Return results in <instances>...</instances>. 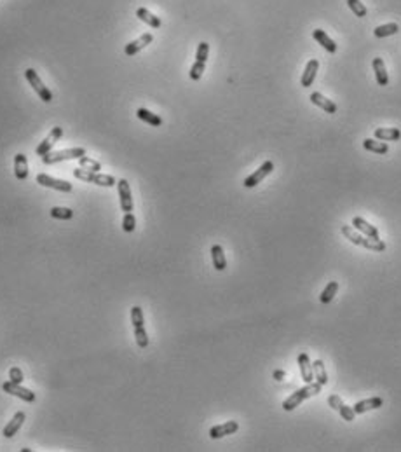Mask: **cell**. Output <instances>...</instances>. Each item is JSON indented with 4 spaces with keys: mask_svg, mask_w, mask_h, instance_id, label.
<instances>
[{
    "mask_svg": "<svg viewBox=\"0 0 401 452\" xmlns=\"http://www.w3.org/2000/svg\"><path fill=\"white\" fill-rule=\"evenodd\" d=\"M340 231H342V234L356 246H363V248L370 250V252H377V253H380L385 250V243L382 240H371V238L363 236V234H359L352 225H342Z\"/></svg>",
    "mask_w": 401,
    "mask_h": 452,
    "instance_id": "cell-1",
    "label": "cell"
},
{
    "mask_svg": "<svg viewBox=\"0 0 401 452\" xmlns=\"http://www.w3.org/2000/svg\"><path fill=\"white\" fill-rule=\"evenodd\" d=\"M321 388L323 386L319 384L318 381H316V383H307L304 388L297 389L293 395H290L288 398L283 402V409H285L286 412H292V410L297 409V407H299L304 400H307V398H311V396H316L318 393H321Z\"/></svg>",
    "mask_w": 401,
    "mask_h": 452,
    "instance_id": "cell-2",
    "label": "cell"
},
{
    "mask_svg": "<svg viewBox=\"0 0 401 452\" xmlns=\"http://www.w3.org/2000/svg\"><path fill=\"white\" fill-rule=\"evenodd\" d=\"M131 323H133L135 328V339L138 348L145 349L149 346V335H147L145 330V319H143V309L140 306L131 307Z\"/></svg>",
    "mask_w": 401,
    "mask_h": 452,
    "instance_id": "cell-3",
    "label": "cell"
},
{
    "mask_svg": "<svg viewBox=\"0 0 401 452\" xmlns=\"http://www.w3.org/2000/svg\"><path fill=\"white\" fill-rule=\"evenodd\" d=\"M73 176L79 180H84V182L96 183V185H101V187H113L117 183V180L112 175H101L98 171H87V170H82V168H75L73 170Z\"/></svg>",
    "mask_w": 401,
    "mask_h": 452,
    "instance_id": "cell-4",
    "label": "cell"
},
{
    "mask_svg": "<svg viewBox=\"0 0 401 452\" xmlns=\"http://www.w3.org/2000/svg\"><path fill=\"white\" fill-rule=\"evenodd\" d=\"M86 156V149L82 147H75V149H67V150H58V152H49L42 157V163L51 166V164L61 163V161H70V159H80Z\"/></svg>",
    "mask_w": 401,
    "mask_h": 452,
    "instance_id": "cell-5",
    "label": "cell"
},
{
    "mask_svg": "<svg viewBox=\"0 0 401 452\" xmlns=\"http://www.w3.org/2000/svg\"><path fill=\"white\" fill-rule=\"evenodd\" d=\"M25 77H27V80L30 82V86L35 89V93L39 94L40 100L46 101V103H51V101H53V93H51V89L44 86V82L40 80V77L37 75V72L34 68L25 70Z\"/></svg>",
    "mask_w": 401,
    "mask_h": 452,
    "instance_id": "cell-6",
    "label": "cell"
},
{
    "mask_svg": "<svg viewBox=\"0 0 401 452\" xmlns=\"http://www.w3.org/2000/svg\"><path fill=\"white\" fill-rule=\"evenodd\" d=\"M2 389L6 393H9V395L18 396V398L25 400V402H28V403H32V402H35V400H37V395H35L34 391H30V389L23 388L21 384L13 383V381H7V383H4L2 384Z\"/></svg>",
    "mask_w": 401,
    "mask_h": 452,
    "instance_id": "cell-7",
    "label": "cell"
},
{
    "mask_svg": "<svg viewBox=\"0 0 401 452\" xmlns=\"http://www.w3.org/2000/svg\"><path fill=\"white\" fill-rule=\"evenodd\" d=\"M37 183H40V185H44V187H49V189L60 190V192H72V183L70 182H67V180L53 178V176H49L46 173L37 175Z\"/></svg>",
    "mask_w": 401,
    "mask_h": 452,
    "instance_id": "cell-8",
    "label": "cell"
},
{
    "mask_svg": "<svg viewBox=\"0 0 401 452\" xmlns=\"http://www.w3.org/2000/svg\"><path fill=\"white\" fill-rule=\"evenodd\" d=\"M61 137H63V128H60V126L53 128V130H51V133L46 137V140H44V142L35 149V154H37V156H40V157H44L46 154H49L51 149L54 147V143H56Z\"/></svg>",
    "mask_w": 401,
    "mask_h": 452,
    "instance_id": "cell-9",
    "label": "cell"
},
{
    "mask_svg": "<svg viewBox=\"0 0 401 452\" xmlns=\"http://www.w3.org/2000/svg\"><path fill=\"white\" fill-rule=\"evenodd\" d=\"M117 189H119V197H120V209H122L124 213L133 211V197H131L129 182L120 178L119 182H117Z\"/></svg>",
    "mask_w": 401,
    "mask_h": 452,
    "instance_id": "cell-10",
    "label": "cell"
},
{
    "mask_svg": "<svg viewBox=\"0 0 401 452\" xmlns=\"http://www.w3.org/2000/svg\"><path fill=\"white\" fill-rule=\"evenodd\" d=\"M272 170H274V163H272V161H265V163H263L262 166H260L258 170L255 171V173H251V175L248 176V178L244 180V187H246V189L256 187L263 178H265L267 175L272 173Z\"/></svg>",
    "mask_w": 401,
    "mask_h": 452,
    "instance_id": "cell-11",
    "label": "cell"
},
{
    "mask_svg": "<svg viewBox=\"0 0 401 452\" xmlns=\"http://www.w3.org/2000/svg\"><path fill=\"white\" fill-rule=\"evenodd\" d=\"M237 429H239L237 421H227V422H223V424L213 426V428L209 429V436H211L213 440H218L227 435H234Z\"/></svg>",
    "mask_w": 401,
    "mask_h": 452,
    "instance_id": "cell-12",
    "label": "cell"
},
{
    "mask_svg": "<svg viewBox=\"0 0 401 452\" xmlns=\"http://www.w3.org/2000/svg\"><path fill=\"white\" fill-rule=\"evenodd\" d=\"M352 227H354L358 233H361L363 236L371 238V240H380L377 227L371 225V223H368L365 218H361V216H354V218H352Z\"/></svg>",
    "mask_w": 401,
    "mask_h": 452,
    "instance_id": "cell-13",
    "label": "cell"
},
{
    "mask_svg": "<svg viewBox=\"0 0 401 452\" xmlns=\"http://www.w3.org/2000/svg\"><path fill=\"white\" fill-rule=\"evenodd\" d=\"M154 37L152 34H143L142 37H138L136 40H133V42L126 44V47H124V53L127 54V56H135V54H138L142 49H145L149 44H152Z\"/></svg>",
    "mask_w": 401,
    "mask_h": 452,
    "instance_id": "cell-14",
    "label": "cell"
},
{
    "mask_svg": "<svg viewBox=\"0 0 401 452\" xmlns=\"http://www.w3.org/2000/svg\"><path fill=\"white\" fill-rule=\"evenodd\" d=\"M297 362H299L302 381H304L305 384L312 383V381H314V372H312V363H311V358H309L307 353H300Z\"/></svg>",
    "mask_w": 401,
    "mask_h": 452,
    "instance_id": "cell-15",
    "label": "cell"
},
{
    "mask_svg": "<svg viewBox=\"0 0 401 452\" xmlns=\"http://www.w3.org/2000/svg\"><path fill=\"white\" fill-rule=\"evenodd\" d=\"M382 403H384V400H382L380 396H373V398H366V400L358 402L352 409H354L356 414H365V412H370V410L380 409Z\"/></svg>",
    "mask_w": 401,
    "mask_h": 452,
    "instance_id": "cell-16",
    "label": "cell"
},
{
    "mask_svg": "<svg viewBox=\"0 0 401 452\" xmlns=\"http://www.w3.org/2000/svg\"><path fill=\"white\" fill-rule=\"evenodd\" d=\"M25 419H27V416H25V412H16L14 414V417L9 421V424L4 428L2 435L6 436V438H13L14 435H16L18 431H20V428L23 426Z\"/></svg>",
    "mask_w": 401,
    "mask_h": 452,
    "instance_id": "cell-17",
    "label": "cell"
},
{
    "mask_svg": "<svg viewBox=\"0 0 401 452\" xmlns=\"http://www.w3.org/2000/svg\"><path fill=\"white\" fill-rule=\"evenodd\" d=\"M318 70H319V61L318 60H309L307 61V67H305L304 73H302V79L300 84L304 87H309L312 82H314L316 75H318Z\"/></svg>",
    "mask_w": 401,
    "mask_h": 452,
    "instance_id": "cell-18",
    "label": "cell"
},
{
    "mask_svg": "<svg viewBox=\"0 0 401 452\" xmlns=\"http://www.w3.org/2000/svg\"><path fill=\"white\" fill-rule=\"evenodd\" d=\"M14 175L18 180H27L28 178V159L25 154H16L14 156Z\"/></svg>",
    "mask_w": 401,
    "mask_h": 452,
    "instance_id": "cell-19",
    "label": "cell"
},
{
    "mask_svg": "<svg viewBox=\"0 0 401 452\" xmlns=\"http://www.w3.org/2000/svg\"><path fill=\"white\" fill-rule=\"evenodd\" d=\"M371 65H373L375 79H377L378 86H387V84H389V75H387V70H385L384 60H382V58H373Z\"/></svg>",
    "mask_w": 401,
    "mask_h": 452,
    "instance_id": "cell-20",
    "label": "cell"
},
{
    "mask_svg": "<svg viewBox=\"0 0 401 452\" xmlns=\"http://www.w3.org/2000/svg\"><path fill=\"white\" fill-rule=\"evenodd\" d=\"M309 100H311L316 106L323 108V110H325V112H328V114H335V112H337V105H335L332 100H328V98H326L325 94L318 93V91H316V93H312Z\"/></svg>",
    "mask_w": 401,
    "mask_h": 452,
    "instance_id": "cell-21",
    "label": "cell"
},
{
    "mask_svg": "<svg viewBox=\"0 0 401 452\" xmlns=\"http://www.w3.org/2000/svg\"><path fill=\"white\" fill-rule=\"evenodd\" d=\"M211 260H213V267H215L216 271H225L227 269L225 253H223V248L220 245H213L211 246Z\"/></svg>",
    "mask_w": 401,
    "mask_h": 452,
    "instance_id": "cell-22",
    "label": "cell"
},
{
    "mask_svg": "<svg viewBox=\"0 0 401 452\" xmlns=\"http://www.w3.org/2000/svg\"><path fill=\"white\" fill-rule=\"evenodd\" d=\"M373 135L375 138L382 140V142H398L401 138V131L396 128H377Z\"/></svg>",
    "mask_w": 401,
    "mask_h": 452,
    "instance_id": "cell-23",
    "label": "cell"
},
{
    "mask_svg": "<svg viewBox=\"0 0 401 452\" xmlns=\"http://www.w3.org/2000/svg\"><path fill=\"white\" fill-rule=\"evenodd\" d=\"M312 37H314L316 42L321 44V46L325 47V49L328 51V53H332V54H333V53H337L338 47H337V44H335V40L330 39V37L326 35L323 30H319V28H318V30H314V32H312Z\"/></svg>",
    "mask_w": 401,
    "mask_h": 452,
    "instance_id": "cell-24",
    "label": "cell"
},
{
    "mask_svg": "<svg viewBox=\"0 0 401 452\" xmlns=\"http://www.w3.org/2000/svg\"><path fill=\"white\" fill-rule=\"evenodd\" d=\"M136 16H138L143 23H147L149 27H152V28H159L161 25H163V21H161L157 16H154V14L150 13L149 9H145V7H140V9L136 11Z\"/></svg>",
    "mask_w": 401,
    "mask_h": 452,
    "instance_id": "cell-25",
    "label": "cell"
},
{
    "mask_svg": "<svg viewBox=\"0 0 401 452\" xmlns=\"http://www.w3.org/2000/svg\"><path fill=\"white\" fill-rule=\"evenodd\" d=\"M363 147L375 154H387L389 152V145L385 142H382V140L377 142V140H373V138H366L365 142H363Z\"/></svg>",
    "mask_w": 401,
    "mask_h": 452,
    "instance_id": "cell-26",
    "label": "cell"
},
{
    "mask_svg": "<svg viewBox=\"0 0 401 452\" xmlns=\"http://www.w3.org/2000/svg\"><path fill=\"white\" fill-rule=\"evenodd\" d=\"M136 116H138V119H142L143 123L150 124V126H163V119L147 108H138L136 110Z\"/></svg>",
    "mask_w": 401,
    "mask_h": 452,
    "instance_id": "cell-27",
    "label": "cell"
},
{
    "mask_svg": "<svg viewBox=\"0 0 401 452\" xmlns=\"http://www.w3.org/2000/svg\"><path fill=\"white\" fill-rule=\"evenodd\" d=\"M338 292V283L337 281H330L328 285L323 288L321 295H319V300H321V304H330L332 300L335 299V295H337Z\"/></svg>",
    "mask_w": 401,
    "mask_h": 452,
    "instance_id": "cell-28",
    "label": "cell"
},
{
    "mask_svg": "<svg viewBox=\"0 0 401 452\" xmlns=\"http://www.w3.org/2000/svg\"><path fill=\"white\" fill-rule=\"evenodd\" d=\"M312 372H314V379L321 386H325L328 383V374H326L325 363H323L321 360H316V362L312 363Z\"/></svg>",
    "mask_w": 401,
    "mask_h": 452,
    "instance_id": "cell-29",
    "label": "cell"
},
{
    "mask_svg": "<svg viewBox=\"0 0 401 452\" xmlns=\"http://www.w3.org/2000/svg\"><path fill=\"white\" fill-rule=\"evenodd\" d=\"M399 32V27L396 23H387V25H382V27H377L373 30V35L377 39H384V37L389 35H396Z\"/></svg>",
    "mask_w": 401,
    "mask_h": 452,
    "instance_id": "cell-30",
    "label": "cell"
},
{
    "mask_svg": "<svg viewBox=\"0 0 401 452\" xmlns=\"http://www.w3.org/2000/svg\"><path fill=\"white\" fill-rule=\"evenodd\" d=\"M51 216L56 220H70L73 216V211L70 208H60V206H54L51 208Z\"/></svg>",
    "mask_w": 401,
    "mask_h": 452,
    "instance_id": "cell-31",
    "label": "cell"
},
{
    "mask_svg": "<svg viewBox=\"0 0 401 452\" xmlns=\"http://www.w3.org/2000/svg\"><path fill=\"white\" fill-rule=\"evenodd\" d=\"M79 164L82 170H87V171H100L101 170V164L98 163V161L94 159H89V157H80L79 159Z\"/></svg>",
    "mask_w": 401,
    "mask_h": 452,
    "instance_id": "cell-32",
    "label": "cell"
},
{
    "mask_svg": "<svg viewBox=\"0 0 401 452\" xmlns=\"http://www.w3.org/2000/svg\"><path fill=\"white\" fill-rule=\"evenodd\" d=\"M347 7L354 13V16H358V18L366 16V7L363 6V2H359V0H347Z\"/></svg>",
    "mask_w": 401,
    "mask_h": 452,
    "instance_id": "cell-33",
    "label": "cell"
},
{
    "mask_svg": "<svg viewBox=\"0 0 401 452\" xmlns=\"http://www.w3.org/2000/svg\"><path fill=\"white\" fill-rule=\"evenodd\" d=\"M136 229V218L133 213H124V218H122V231L124 233H133Z\"/></svg>",
    "mask_w": 401,
    "mask_h": 452,
    "instance_id": "cell-34",
    "label": "cell"
},
{
    "mask_svg": "<svg viewBox=\"0 0 401 452\" xmlns=\"http://www.w3.org/2000/svg\"><path fill=\"white\" fill-rule=\"evenodd\" d=\"M338 414H340L342 416V419H344V421H354V417H356V412H354V409H352V407H347L345 405L344 402L340 403V405H338Z\"/></svg>",
    "mask_w": 401,
    "mask_h": 452,
    "instance_id": "cell-35",
    "label": "cell"
},
{
    "mask_svg": "<svg viewBox=\"0 0 401 452\" xmlns=\"http://www.w3.org/2000/svg\"><path fill=\"white\" fill-rule=\"evenodd\" d=\"M204 68H206V63H202V61H196V63L190 67V79L192 80H199L202 77V73H204Z\"/></svg>",
    "mask_w": 401,
    "mask_h": 452,
    "instance_id": "cell-36",
    "label": "cell"
},
{
    "mask_svg": "<svg viewBox=\"0 0 401 452\" xmlns=\"http://www.w3.org/2000/svg\"><path fill=\"white\" fill-rule=\"evenodd\" d=\"M208 56H209V44L208 42H201L199 46H197L196 61H202V63H206V61H208Z\"/></svg>",
    "mask_w": 401,
    "mask_h": 452,
    "instance_id": "cell-37",
    "label": "cell"
},
{
    "mask_svg": "<svg viewBox=\"0 0 401 452\" xmlns=\"http://www.w3.org/2000/svg\"><path fill=\"white\" fill-rule=\"evenodd\" d=\"M9 381H13V383H16V384H21L23 383V372H21L18 367H13V369L9 370Z\"/></svg>",
    "mask_w": 401,
    "mask_h": 452,
    "instance_id": "cell-38",
    "label": "cell"
},
{
    "mask_svg": "<svg viewBox=\"0 0 401 452\" xmlns=\"http://www.w3.org/2000/svg\"><path fill=\"white\" fill-rule=\"evenodd\" d=\"M285 376H286L285 370H276V372H274V379L276 381H283V379H285Z\"/></svg>",
    "mask_w": 401,
    "mask_h": 452,
    "instance_id": "cell-39",
    "label": "cell"
}]
</instances>
